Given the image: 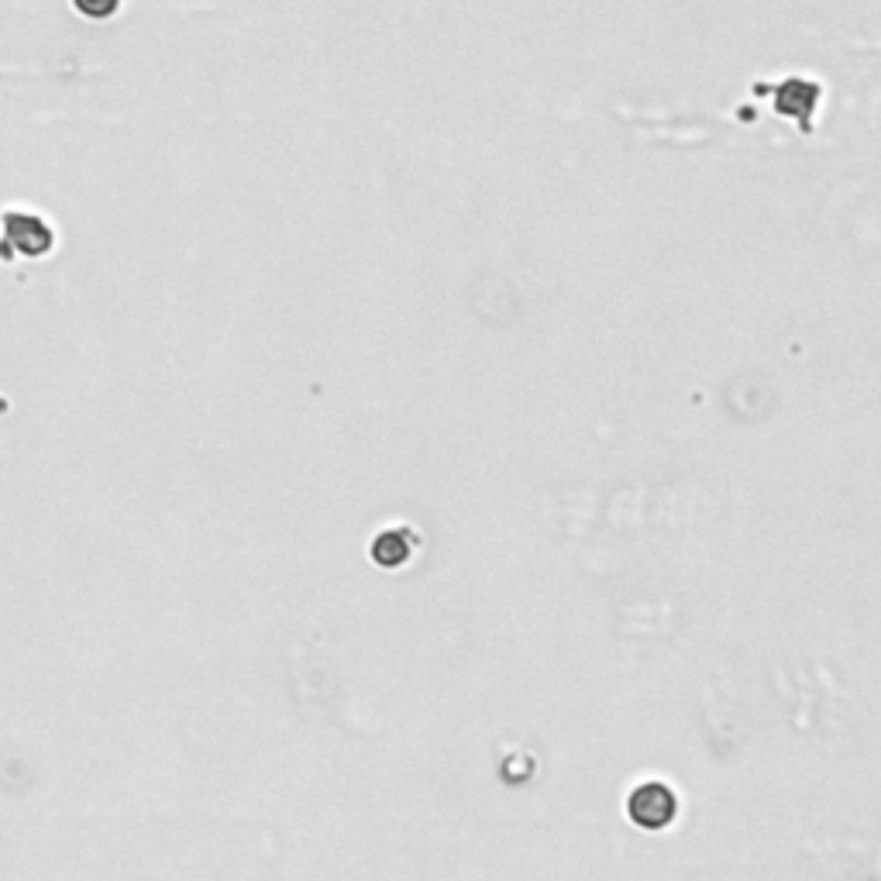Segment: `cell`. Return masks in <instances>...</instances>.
I'll return each instance as SVG.
<instances>
[{
	"instance_id": "3",
	"label": "cell",
	"mask_w": 881,
	"mask_h": 881,
	"mask_svg": "<svg viewBox=\"0 0 881 881\" xmlns=\"http://www.w3.org/2000/svg\"><path fill=\"white\" fill-rule=\"evenodd\" d=\"M73 8H76L83 17L103 21V17H111V14L121 8V0H73Z\"/></svg>"
},
{
	"instance_id": "1",
	"label": "cell",
	"mask_w": 881,
	"mask_h": 881,
	"mask_svg": "<svg viewBox=\"0 0 881 881\" xmlns=\"http://www.w3.org/2000/svg\"><path fill=\"white\" fill-rule=\"evenodd\" d=\"M626 812L641 830H665L679 812V799L665 782H644L626 799Z\"/></svg>"
},
{
	"instance_id": "2",
	"label": "cell",
	"mask_w": 881,
	"mask_h": 881,
	"mask_svg": "<svg viewBox=\"0 0 881 881\" xmlns=\"http://www.w3.org/2000/svg\"><path fill=\"white\" fill-rule=\"evenodd\" d=\"M410 537H407V531H386V534H380L375 537V544H372V558L380 561V564H386V569H396V564H404L407 558H410Z\"/></svg>"
}]
</instances>
